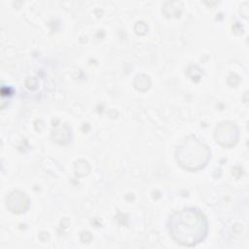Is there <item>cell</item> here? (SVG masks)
Wrapping results in <instances>:
<instances>
[{
    "label": "cell",
    "instance_id": "1",
    "mask_svg": "<svg viewBox=\"0 0 249 249\" xmlns=\"http://www.w3.org/2000/svg\"><path fill=\"white\" fill-rule=\"evenodd\" d=\"M168 229L176 242L185 246H194L205 237L207 222L199 210L187 208L170 217Z\"/></svg>",
    "mask_w": 249,
    "mask_h": 249
}]
</instances>
